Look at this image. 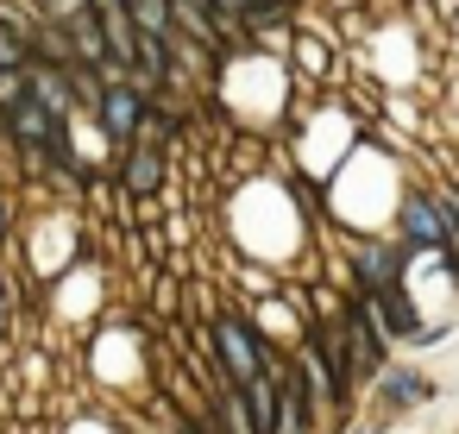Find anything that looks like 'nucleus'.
I'll use <instances>...</instances> for the list:
<instances>
[{
	"instance_id": "obj_7",
	"label": "nucleus",
	"mask_w": 459,
	"mask_h": 434,
	"mask_svg": "<svg viewBox=\"0 0 459 434\" xmlns=\"http://www.w3.org/2000/svg\"><path fill=\"white\" fill-rule=\"evenodd\" d=\"M371 384H377V403H384L390 415H403V409H415V403H428V396H434V384H428L421 371H403V365H384Z\"/></svg>"
},
{
	"instance_id": "obj_6",
	"label": "nucleus",
	"mask_w": 459,
	"mask_h": 434,
	"mask_svg": "<svg viewBox=\"0 0 459 434\" xmlns=\"http://www.w3.org/2000/svg\"><path fill=\"white\" fill-rule=\"evenodd\" d=\"M365 308H371V321H377L384 340H415V327H421L409 290H377V296H365Z\"/></svg>"
},
{
	"instance_id": "obj_5",
	"label": "nucleus",
	"mask_w": 459,
	"mask_h": 434,
	"mask_svg": "<svg viewBox=\"0 0 459 434\" xmlns=\"http://www.w3.org/2000/svg\"><path fill=\"white\" fill-rule=\"evenodd\" d=\"M164 152H152V145H126L120 152V189L133 195V202H145V195H158L164 189Z\"/></svg>"
},
{
	"instance_id": "obj_4",
	"label": "nucleus",
	"mask_w": 459,
	"mask_h": 434,
	"mask_svg": "<svg viewBox=\"0 0 459 434\" xmlns=\"http://www.w3.org/2000/svg\"><path fill=\"white\" fill-rule=\"evenodd\" d=\"M396 227H403V239H409L415 252H440V246H446V227H440L428 189H409V195L396 202Z\"/></svg>"
},
{
	"instance_id": "obj_11",
	"label": "nucleus",
	"mask_w": 459,
	"mask_h": 434,
	"mask_svg": "<svg viewBox=\"0 0 459 434\" xmlns=\"http://www.w3.org/2000/svg\"><path fill=\"white\" fill-rule=\"evenodd\" d=\"M26 32H13V26H0V70H26Z\"/></svg>"
},
{
	"instance_id": "obj_2",
	"label": "nucleus",
	"mask_w": 459,
	"mask_h": 434,
	"mask_svg": "<svg viewBox=\"0 0 459 434\" xmlns=\"http://www.w3.org/2000/svg\"><path fill=\"white\" fill-rule=\"evenodd\" d=\"M403 277H409V246H390V239H359L352 246V283H359V296L403 290Z\"/></svg>"
},
{
	"instance_id": "obj_8",
	"label": "nucleus",
	"mask_w": 459,
	"mask_h": 434,
	"mask_svg": "<svg viewBox=\"0 0 459 434\" xmlns=\"http://www.w3.org/2000/svg\"><path fill=\"white\" fill-rule=\"evenodd\" d=\"M290 51H296L290 64H296L302 82H327V76H333V51H340V45H333L327 32H290Z\"/></svg>"
},
{
	"instance_id": "obj_3",
	"label": "nucleus",
	"mask_w": 459,
	"mask_h": 434,
	"mask_svg": "<svg viewBox=\"0 0 459 434\" xmlns=\"http://www.w3.org/2000/svg\"><path fill=\"white\" fill-rule=\"evenodd\" d=\"M95 133L114 145V152H126L133 139H139V120H145V101L126 89V82H114V89H101V101H95Z\"/></svg>"
},
{
	"instance_id": "obj_13",
	"label": "nucleus",
	"mask_w": 459,
	"mask_h": 434,
	"mask_svg": "<svg viewBox=\"0 0 459 434\" xmlns=\"http://www.w3.org/2000/svg\"><path fill=\"white\" fill-rule=\"evenodd\" d=\"M346 434H384V421H359V428H346Z\"/></svg>"
},
{
	"instance_id": "obj_1",
	"label": "nucleus",
	"mask_w": 459,
	"mask_h": 434,
	"mask_svg": "<svg viewBox=\"0 0 459 434\" xmlns=\"http://www.w3.org/2000/svg\"><path fill=\"white\" fill-rule=\"evenodd\" d=\"M208 346H214V365L227 371V384H233V390H246L258 371H271V352H264L258 327H252L246 315H233V308L208 321Z\"/></svg>"
},
{
	"instance_id": "obj_9",
	"label": "nucleus",
	"mask_w": 459,
	"mask_h": 434,
	"mask_svg": "<svg viewBox=\"0 0 459 434\" xmlns=\"http://www.w3.org/2000/svg\"><path fill=\"white\" fill-rule=\"evenodd\" d=\"M239 396H246L252 434H277V428H283V390H277V378H271V371H258V378H252Z\"/></svg>"
},
{
	"instance_id": "obj_12",
	"label": "nucleus",
	"mask_w": 459,
	"mask_h": 434,
	"mask_svg": "<svg viewBox=\"0 0 459 434\" xmlns=\"http://www.w3.org/2000/svg\"><path fill=\"white\" fill-rule=\"evenodd\" d=\"M7 227H13V202L0 195V239H7Z\"/></svg>"
},
{
	"instance_id": "obj_10",
	"label": "nucleus",
	"mask_w": 459,
	"mask_h": 434,
	"mask_svg": "<svg viewBox=\"0 0 459 434\" xmlns=\"http://www.w3.org/2000/svg\"><path fill=\"white\" fill-rule=\"evenodd\" d=\"M120 13L133 20L139 39H164L170 32V0H120Z\"/></svg>"
}]
</instances>
